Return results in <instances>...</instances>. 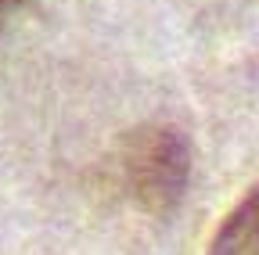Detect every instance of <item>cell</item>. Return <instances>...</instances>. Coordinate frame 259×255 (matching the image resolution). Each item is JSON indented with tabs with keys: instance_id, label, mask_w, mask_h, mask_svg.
<instances>
[{
	"instance_id": "obj_1",
	"label": "cell",
	"mask_w": 259,
	"mask_h": 255,
	"mask_svg": "<svg viewBox=\"0 0 259 255\" xmlns=\"http://www.w3.org/2000/svg\"><path fill=\"white\" fill-rule=\"evenodd\" d=\"M191 147L177 126L148 122L122 144V183L144 212H169L187 190Z\"/></svg>"
},
{
	"instance_id": "obj_2",
	"label": "cell",
	"mask_w": 259,
	"mask_h": 255,
	"mask_svg": "<svg viewBox=\"0 0 259 255\" xmlns=\"http://www.w3.org/2000/svg\"><path fill=\"white\" fill-rule=\"evenodd\" d=\"M205 255H259V183L248 187L227 212Z\"/></svg>"
},
{
	"instance_id": "obj_3",
	"label": "cell",
	"mask_w": 259,
	"mask_h": 255,
	"mask_svg": "<svg viewBox=\"0 0 259 255\" xmlns=\"http://www.w3.org/2000/svg\"><path fill=\"white\" fill-rule=\"evenodd\" d=\"M22 4H25V0H0V22H4L11 11H18Z\"/></svg>"
}]
</instances>
